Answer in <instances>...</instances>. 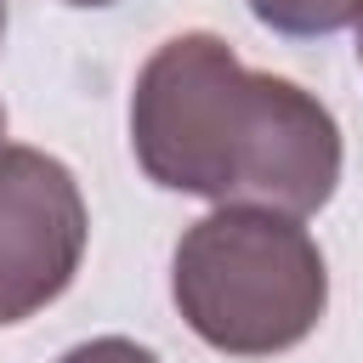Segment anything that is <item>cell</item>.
Here are the masks:
<instances>
[{
  "instance_id": "5",
  "label": "cell",
  "mask_w": 363,
  "mask_h": 363,
  "mask_svg": "<svg viewBox=\"0 0 363 363\" xmlns=\"http://www.w3.org/2000/svg\"><path fill=\"white\" fill-rule=\"evenodd\" d=\"M57 363H159L147 346H136V340H125V335H96V340H79V346H68Z\"/></svg>"
},
{
  "instance_id": "6",
  "label": "cell",
  "mask_w": 363,
  "mask_h": 363,
  "mask_svg": "<svg viewBox=\"0 0 363 363\" xmlns=\"http://www.w3.org/2000/svg\"><path fill=\"white\" fill-rule=\"evenodd\" d=\"M62 6H113V0H62Z\"/></svg>"
},
{
  "instance_id": "7",
  "label": "cell",
  "mask_w": 363,
  "mask_h": 363,
  "mask_svg": "<svg viewBox=\"0 0 363 363\" xmlns=\"http://www.w3.org/2000/svg\"><path fill=\"white\" fill-rule=\"evenodd\" d=\"M357 62H363V17H357Z\"/></svg>"
},
{
  "instance_id": "1",
  "label": "cell",
  "mask_w": 363,
  "mask_h": 363,
  "mask_svg": "<svg viewBox=\"0 0 363 363\" xmlns=\"http://www.w3.org/2000/svg\"><path fill=\"white\" fill-rule=\"evenodd\" d=\"M130 147L147 182L210 204L312 216L340 187V125L295 79L255 74L227 40H164L130 91Z\"/></svg>"
},
{
  "instance_id": "2",
  "label": "cell",
  "mask_w": 363,
  "mask_h": 363,
  "mask_svg": "<svg viewBox=\"0 0 363 363\" xmlns=\"http://www.w3.org/2000/svg\"><path fill=\"white\" fill-rule=\"evenodd\" d=\"M170 295L204 346L227 357H272L318 329L329 272L301 216L221 204L182 233Z\"/></svg>"
},
{
  "instance_id": "3",
  "label": "cell",
  "mask_w": 363,
  "mask_h": 363,
  "mask_svg": "<svg viewBox=\"0 0 363 363\" xmlns=\"http://www.w3.org/2000/svg\"><path fill=\"white\" fill-rule=\"evenodd\" d=\"M91 216L62 159L0 142V329L51 306L85 261Z\"/></svg>"
},
{
  "instance_id": "8",
  "label": "cell",
  "mask_w": 363,
  "mask_h": 363,
  "mask_svg": "<svg viewBox=\"0 0 363 363\" xmlns=\"http://www.w3.org/2000/svg\"><path fill=\"white\" fill-rule=\"evenodd\" d=\"M0 34H6V0H0Z\"/></svg>"
},
{
  "instance_id": "4",
  "label": "cell",
  "mask_w": 363,
  "mask_h": 363,
  "mask_svg": "<svg viewBox=\"0 0 363 363\" xmlns=\"http://www.w3.org/2000/svg\"><path fill=\"white\" fill-rule=\"evenodd\" d=\"M255 23H267L272 34H295V40H318L335 34L346 23L363 17V0H250Z\"/></svg>"
},
{
  "instance_id": "9",
  "label": "cell",
  "mask_w": 363,
  "mask_h": 363,
  "mask_svg": "<svg viewBox=\"0 0 363 363\" xmlns=\"http://www.w3.org/2000/svg\"><path fill=\"white\" fill-rule=\"evenodd\" d=\"M0 136H6V108H0Z\"/></svg>"
}]
</instances>
